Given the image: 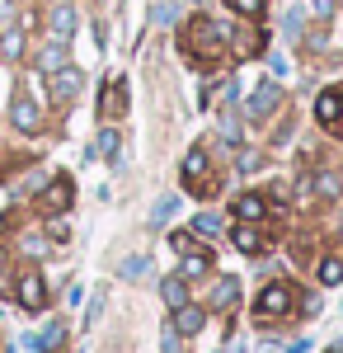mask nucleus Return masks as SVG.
I'll return each mask as SVG.
<instances>
[{"instance_id":"24","label":"nucleus","mask_w":343,"mask_h":353,"mask_svg":"<svg viewBox=\"0 0 343 353\" xmlns=\"http://www.w3.org/2000/svg\"><path fill=\"white\" fill-rule=\"evenodd\" d=\"M193 231H198V236H216V231H221V221L202 212V217H193Z\"/></svg>"},{"instance_id":"27","label":"nucleus","mask_w":343,"mask_h":353,"mask_svg":"<svg viewBox=\"0 0 343 353\" xmlns=\"http://www.w3.org/2000/svg\"><path fill=\"white\" fill-rule=\"evenodd\" d=\"M141 273H146V254H136V259L123 264V278H141Z\"/></svg>"},{"instance_id":"8","label":"nucleus","mask_w":343,"mask_h":353,"mask_svg":"<svg viewBox=\"0 0 343 353\" xmlns=\"http://www.w3.org/2000/svg\"><path fill=\"white\" fill-rule=\"evenodd\" d=\"M278 104H282V90H278L273 81H264L259 90H254V99H249V109H245V113H249L254 123H264V118H268L273 109H278Z\"/></svg>"},{"instance_id":"21","label":"nucleus","mask_w":343,"mask_h":353,"mask_svg":"<svg viewBox=\"0 0 343 353\" xmlns=\"http://www.w3.org/2000/svg\"><path fill=\"white\" fill-rule=\"evenodd\" d=\"M169 245H174L179 254H198V250H207V245H198V241H193L188 231H174V236H169Z\"/></svg>"},{"instance_id":"11","label":"nucleus","mask_w":343,"mask_h":353,"mask_svg":"<svg viewBox=\"0 0 343 353\" xmlns=\"http://www.w3.org/2000/svg\"><path fill=\"white\" fill-rule=\"evenodd\" d=\"M236 217L240 221H264L268 217L264 193H240V198H236Z\"/></svg>"},{"instance_id":"29","label":"nucleus","mask_w":343,"mask_h":353,"mask_svg":"<svg viewBox=\"0 0 343 353\" xmlns=\"http://www.w3.org/2000/svg\"><path fill=\"white\" fill-rule=\"evenodd\" d=\"M315 14H320V19H329V14H334V0H315Z\"/></svg>"},{"instance_id":"18","label":"nucleus","mask_w":343,"mask_h":353,"mask_svg":"<svg viewBox=\"0 0 343 353\" xmlns=\"http://www.w3.org/2000/svg\"><path fill=\"white\" fill-rule=\"evenodd\" d=\"M211 269V250H198V254H184V278H202Z\"/></svg>"},{"instance_id":"6","label":"nucleus","mask_w":343,"mask_h":353,"mask_svg":"<svg viewBox=\"0 0 343 353\" xmlns=\"http://www.w3.org/2000/svg\"><path fill=\"white\" fill-rule=\"evenodd\" d=\"M19 306H24V311H43V306H48V288H43V273L38 269L19 273Z\"/></svg>"},{"instance_id":"17","label":"nucleus","mask_w":343,"mask_h":353,"mask_svg":"<svg viewBox=\"0 0 343 353\" xmlns=\"http://www.w3.org/2000/svg\"><path fill=\"white\" fill-rule=\"evenodd\" d=\"M123 109H127V85H123V81H108L104 85V118H118Z\"/></svg>"},{"instance_id":"28","label":"nucleus","mask_w":343,"mask_h":353,"mask_svg":"<svg viewBox=\"0 0 343 353\" xmlns=\"http://www.w3.org/2000/svg\"><path fill=\"white\" fill-rule=\"evenodd\" d=\"M221 137H226V141H236V137H240V123H236V118H221Z\"/></svg>"},{"instance_id":"13","label":"nucleus","mask_w":343,"mask_h":353,"mask_svg":"<svg viewBox=\"0 0 343 353\" xmlns=\"http://www.w3.org/2000/svg\"><path fill=\"white\" fill-rule=\"evenodd\" d=\"M207 301L216 306V311H231V306L240 301V283H236V278H216V288H211Z\"/></svg>"},{"instance_id":"7","label":"nucleus","mask_w":343,"mask_h":353,"mask_svg":"<svg viewBox=\"0 0 343 353\" xmlns=\"http://www.w3.org/2000/svg\"><path fill=\"white\" fill-rule=\"evenodd\" d=\"M10 118H14V128H19V132H43V113H38V104H33V99H28V94H19V99H14V104H10Z\"/></svg>"},{"instance_id":"22","label":"nucleus","mask_w":343,"mask_h":353,"mask_svg":"<svg viewBox=\"0 0 343 353\" xmlns=\"http://www.w3.org/2000/svg\"><path fill=\"white\" fill-rule=\"evenodd\" d=\"M339 189H343L339 174H320V179H315V193H320V198H339Z\"/></svg>"},{"instance_id":"10","label":"nucleus","mask_w":343,"mask_h":353,"mask_svg":"<svg viewBox=\"0 0 343 353\" xmlns=\"http://www.w3.org/2000/svg\"><path fill=\"white\" fill-rule=\"evenodd\" d=\"M80 85H85V76H80L76 66L66 61L61 71H52V99H61V104H66V99H76V94H80Z\"/></svg>"},{"instance_id":"2","label":"nucleus","mask_w":343,"mask_h":353,"mask_svg":"<svg viewBox=\"0 0 343 353\" xmlns=\"http://www.w3.org/2000/svg\"><path fill=\"white\" fill-rule=\"evenodd\" d=\"M291 301H296V292L287 283H268L259 292V301H254V316L259 321H282V316H291Z\"/></svg>"},{"instance_id":"26","label":"nucleus","mask_w":343,"mask_h":353,"mask_svg":"<svg viewBox=\"0 0 343 353\" xmlns=\"http://www.w3.org/2000/svg\"><path fill=\"white\" fill-rule=\"evenodd\" d=\"M174 208H179V198H160V203H156V221H169V217H174Z\"/></svg>"},{"instance_id":"16","label":"nucleus","mask_w":343,"mask_h":353,"mask_svg":"<svg viewBox=\"0 0 343 353\" xmlns=\"http://www.w3.org/2000/svg\"><path fill=\"white\" fill-rule=\"evenodd\" d=\"M231 241H236V250H245V254H259V250H264V236L254 231V221H240L236 231H231Z\"/></svg>"},{"instance_id":"25","label":"nucleus","mask_w":343,"mask_h":353,"mask_svg":"<svg viewBox=\"0 0 343 353\" xmlns=\"http://www.w3.org/2000/svg\"><path fill=\"white\" fill-rule=\"evenodd\" d=\"M99 151H104V156H118V132H113V128L99 132Z\"/></svg>"},{"instance_id":"20","label":"nucleus","mask_w":343,"mask_h":353,"mask_svg":"<svg viewBox=\"0 0 343 353\" xmlns=\"http://www.w3.org/2000/svg\"><path fill=\"white\" fill-rule=\"evenodd\" d=\"M240 19H264V0H226Z\"/></svg>"},{"instance_id":"4","label":"nucleus","mask_w":343,"mask_h":353,"mask_svg":"<svg viewBox=\"0 0 343 353\" xmlns=\"http://www.w3.org/2000/svg\"><path fill=\"white\" fill-rule=\"evenodd\" d=\"M76 24H80V14H76L71 0H56L52 10H48V38H56V43H71L76 38Z\"/></svg>"},{"instance_id":"15","label":"nucleus","mask_w":343,"mask_h":353,"mask_svg":"<svg viewBox=\"0 0 343 353\" xmlns=\"http://www.w3.org/2000/svg\"><path fill=\"white\" fill-rule=\"evenodd\" d=\"M71 208V179H52V193H43V212H66Z\"/></svg>"},{"instance_id":"5","label":"nucleus","mask_w":343,"mask_h":353,"mask_svg":"<svg viewBox=\"0 0 343 353\" xmlns=\"http://www.w3.org/2000/svg\"><path fill=\"white\" fill-rule=\"evenodd\" d=\"M202 325H207V311L202 306H193V301H184V306H174V334L179 339H193V334H202Z\"/></svg>"},{"instance_id":"12","label":"nucleus","mask_w":343,"mask_h":353,"mask_svg":"<svg viewBox=\"0 0 343 353\" xmlns=\"http://www.w3.org/2000/svg\"><path fill=\"white\" fill-rule=\"evenodd\" d=\"M66 61H71V57H66V43H43V52H38V71H43V76H52V71H61V66H66Z\"/></svg>"},{"instance_id":"19","label":"nucleus","mask_w":343,"mask_h":353,"mask_svg":"<svg viewBox=\"0 0 343 353\" xmlns=\"http://www.w3.org/2000/svg\"><path fill=\"white\" fill-rule=\"evenodd\" d=\"M320 283H324V288H334V283H343V259H339V254L320 259Z\"/></svg>"},{"instance_id":"14","label":"nucleus","mask_w":343,"mask_h":353,"mask_svg":"<svg viewBox=\"0 0 343 353\" xmlns=\"http://www.w3.org/2000/svg\"><path fill=\"white\" fill-rule=\"evenodd\" d=\"M160 297H165V306H169V311H174V306H184V301H188V278H184V273L165 278V283H160Z\"/></svg>"},{"instance_id":"9","label":"nucleus","mask_w":343,"mask_h":353,"mask_svg":"<svg viewBox=\"0 0 343 353\" xmlns=\"http://www.w3.org/2000/svg\"><path fill=\"white\" fill-rule=\"evenodd\" d=\"M315 118L329 128V132H339V118H343V90L334 85V90H324L315 99Z\"/></svg>"},{"instance_id":"23","label":"nucleus","mask_w":343,"mask_h":353,"mask_svg":"<svg viewBox=\"0 0 343 353\" xmlns=\"http://www.w3.org/2000/svg\"><path fill=\"white\" fill-rule=\"evenodd\" d=\"M56 344H61V321H52V325L43 330V339H38V349H43V353H52Z\"/></svg>"},{"instance_id":"1","label":"nucleus","mask_w":343,"mask_h":353,"mask_svg":"<svg viewBox=\"0 0 343 353\" xmlns=\"http://www.w3.org/2000/svg\"><path fill=\"white\" fill-rule=\"evenodd\" d=\"M184 38H188V52L198 57L202 66H211V61L221 57V48L231 43V28H226V24H211V19H193Z\"/></svg>"},{"instance_id":"30","label":"nucleus","mask_w":343,"mask_h":353,"mask_svg":"<svg viewBox=\"0 0 343 353\" xmlns=\"http://www.w3.org/2000/svg\"><path fill=\"white\" fill-rule=\"evenodd\" d=\"M0 292H10V273H5V254H0Z\"/></svg>"},{"instance_id":"3","label":"nucleus","mask_w":343,"mask_h":353,"mask_svg":"<svg viewBox=\"0 0 343 353\" xmlns=\"http://www.w3.org/2000/svg\"><path fill=\"white\" fill-rule=\"evenodd\" d=\"M184 189L188 193H202V198L216 193V184L207 179V151H198V146L184 156Z\"/></svg>"},{"instance_id":"31","label":"nucleus","mask_w":343,"mask_h":353,"mask_svg":"<svg viewBox=\"0 0 343 353\" xmlns=\"http://www.w3.org/2000/svg\"><path fill=\"white\" fill-rule=\"evenodd\" d=\"M221 353H245V344H240V339H231V344H226Z\"/></svg>"}]
</instances>
